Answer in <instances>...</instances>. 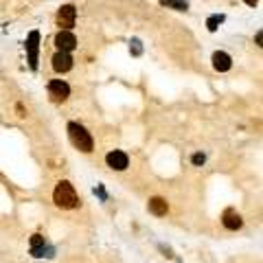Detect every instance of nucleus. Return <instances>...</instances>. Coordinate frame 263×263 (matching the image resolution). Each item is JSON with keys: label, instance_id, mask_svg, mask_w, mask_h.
<instances>
[{"label": "nucleus", "instance_id": "f257e3e1", "mask_svg": "<svg viewBox=\"0 0 263 263\" xmlns=\"http://www.w3.org/2000/svg\"><path fill=\"white\" fill-rule=\"evenodd\" d=\"M53 202L59 206V209H64V210L77 209L79 197H77V191H75V186L70 184V182L62 180L57 186H55V191H53Z\"/></svg>", "mask_w": 263, "mask_h": 263}, {"label": "nucleus", "instance_id": "f03ea898", "mask_svg": "<svg viewBox=\"0 0 263 263\" xmlns=\"http://www.w3.org/2000/svg\"><path fill=\"white\" fill-rule=\"evenodd\" d=\"M68 136H70V140H73V145L77 149H81L83 154H90L92 149H95V140H92V136H90V132H88L83 125H79V123H68Z\"/></svg>", "mask_w": 263, "mask_h": 263}, {"label": "nucleus", "instance_id": "7ed1b4c3", "mask_svg": "<svg viewBox=\"0 0 263 263\" xmlns=\"http://www.w3.org/2000/svg\"><path fill=\"white\" fill-rule=\"evenodd\" d=\"M75 20H77V9L75 4H62L57 11V26L64 31H70L75 26Z\"/></svg>", "mask_w": 263, "mask_h": 263}, {"label": "nucleus", "instance_id": "20e7f679", "mask_svg": "<svg viewBox=\"0 0 263 263\" xmlns=\"http://www.w3.org/2000/svg\"><path fill=\"white\" fill-rule=\"evenodd\" d=\"M49 97L53 99L55 103H62L70 97V86L66 81H62V79H53V81L49 83Z\"/></svg>", "mask_w": 263, "mask_h": 263}, {"label": "nucleus", "instance_id": "39448f33", "mask_svg": "<svg viewBox=\"0 0 263 263\" xmlns=\"http://www.w3.org/2000/svg\"><path fill=\"white\" fill-rule=\"evenodd\" d=\"M105 162L110 169H114V171H125V169L130 167V158L125 152H119V149H114V152H110L105 156Z\"/></svg>", "mask_w": 263, "mask_h": 263}, {"label": "nucleus", "instance_id": "423d86ee", "mask_svg": "<svg viewBox=\"0 0 263 263\" xmlns=\"http://www.w3.org/2000/svg\"><path fill=\"white\" fill-rule=\"evenodd\" d=\"M55 46H57L59 51H66V53H70V51L77 49V37L73 35L70 31H59L57 35H55Z\"/></svg>", "mask_w": 263, "mask_h": 263}, {"label": "nucleus", "instance_id": "0eeeda50", "mask_svg": "<svg viewBox=\"0 0 263 263\" xmlns=\"http://www.w3.org/2000/svg\"><path fill=\"white\" fill-rule=\"evenodd\" d=\"M26 51H29V66L33 70L37 68V51H40V33L31 31L29 40H26Z\"/></svg>", "mask_w": 263, "mask_h": 263}, {"label": "nucleus", "instance_id": "6e6552de", "mask_svg": "<svg viewBox=\"0 0 263 263\" xmlns=\"http://www.w3.org/2000/svg\"><path fill=\"white\" fill-rule=\"evenodd\" d=\"M51 62H53L55 73H68V70L73 68V57H70V53H66V51H57Z\"/></svg>", "mask_w": 263, "mask_h": 263}, {"label": "nucleus", "instance_id": "1a4fd4ad", "mask_svg": "<svg viewBox=\"0 0 263 263\" xmlns=\"http://www.w3.org/2000/svg\"><path fill=\"white\" fill-rule=\"evenodd\" d=\"M222 224L226 226L228 230H239L243 226V219H241V215L237 213V210H233V209H228L226 213H224V217H222Z\"/></svg>", "mask_w": 263, "mask_h": 263}, {"label": "nucleus", "instance_id": "9d476101", "mask_svg": "<svg viewBox=\"0 0 263 263\" xmlns=\"http://www.w3.org/2000/svg\"><path fill=\"white\" fill-rule=\"evenodd\" d=\"M213 66H215V70H219V73H226V70L233 68V59H230L228 53L217 51V53L213 55Z\"/></svg>", "mask_w": 263, "mask_h": 263}, {"label": "nucleus", "instance_id": "9b49d317", "mask_svg": "<svg viewBox=\"0 0 263 263\" xmlns=\"http://www.w3.org/2000/svg\"><path fill=\"white\" fill-rule=\"evenodd\" d=\"M149 213L156 215V217H164V215L169 213L167 200H162V197H152V200H149Z\"/></svg>", "mask_w": 263, "mask_h": 263}, {"label": "nucleus", "instance_id": "f8f14e48", "mask_svg": "<svg viewBox=\"0 0 263 263\" xmlns=\"http://www.w3.org/2000/svg\"><path fill=\"white\" fill-rule=\"evenodd\" d=\"M46 250H49V248H46L44 237H42V235H33V239H31V255L33 257H44Z\"/></svg>", "mask_w": 263, "mask_h": 263}, {"label": "nucleus", "instance_id": "ddd939ff", "mask_svg": "<svg viewBox=\"0 0 263 263\" xmlns=\"http://www.w3.org/2000/svg\"><path fill=\"white\" fill-rule=\"evenodd\" d=\"M162 4H167V7L171 9H178V11H186L189 9V2L186 0H160Z\"/></svg>", "mask_w": 263, "mask_h": 263}, {"label": "nucleus", "instance_id": "4468645a", "mask_svg": "<svg viewBox=\"0 0 263 263\" xmlns=\"http://www.w3.org/2000/svg\"><path fill=\"white\" fill-rule=\"evenodd\" d=\"M222 22H224V16H210L206 26H209V31H217V25H222Z\"/></svg>", "mask_w": 263, "mask_h": 263}, {"label": "nucleus", "instance_id": "2eb2a0df", "mask_svg": "<svg viewBox=\"0 0 263 263\" xmlns=\"http://www.w3.org/2000/svg\"><path fill=\"white\" fill-rule=\"evenodd\" d=\"M204 160H206V158H204V154H195V156L191 158V162L197 164V167H200V164H204Z\"/></svg>", "mask_w": 263, "mask_h": 263}, {"label": "nucleus", "instance_id": "dca6fc26", "mask_svg": "<svg viewBox=\"0 0 263 263\" xmlns=\"http://www.w3.org/2000/svg\"><path fill=\"white\" fill-rule=\"evenodd\" d=\"M243 2H246V4H248V7H255V4H257V2H259V0H243Z\"/></svg>", "mask_w": 263, "mask_h": 263}, {"label": "nucleus", "instance_id": "f3484780", "mask_svg": "<svg viewBox=\"0 0 263 263\" xmlns=\"http://www.w3.org/2000/svg\"><path fill=\"white\" fill-rule=\"evenodd\" d=\"M261 42H263V33L259 31V33H257V44H259V46H261Z\"/></svg>", "mask_w": 263, "mask_h": 263}]
</instances>
